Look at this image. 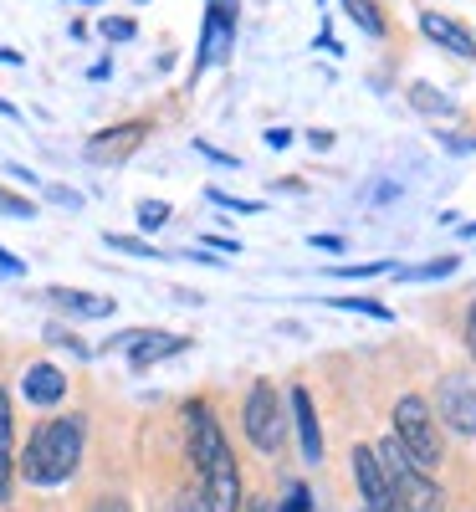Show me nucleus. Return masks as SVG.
<instances>
[{
    "label": "nucleus",
    "instance_id": "obj_1",
    "mask_svg": "<svg viewBox=\"0 0 476 512\" xmlns=\"http://www.w3.org/2000/svg\"><path fill=\"white\" fill-rule=\"evenodd\" d=\"M185 441H190V461L200 472V502L205 512H236L241 507V472H236V456L226 446L221 420L210 415L205 400L185 405Z\"/></svg>",
    "mask_w": 476,
    "mask_h": 512
},
{
    "label": "nucleus",
    "instance_id": "obj_2",
    "mask_svg": "<svg viewBox=\"0 0 476 512\" xmlns=\"http://www.w3.org/2000/svg\"><path fill=\"white\" fill-rule=\"evenodd\" d=\"M82 446H88V425L82 415H57V420H41L31 441H26V456H21V477L31 487H62L77 461H82Z\"/></svg>",
    "mask_w": 476,
    "mask_h": 512
},
{
    "label": "nucleus",
    "instance_id": "obj_3",
    "mask_svg": "<svg viewBox=\"0 0 476 512\" xmlns=\"http://www.w3.org/2000/svg\"><path fill=\"white\" fill-rule=\"evenodd\" d=\"M374 456H379V472H384L389 492H395L400 512H446V492L436 487V477L420 472V466L405 456V446L395 441V431L374 446Z\"/></svg>",
    "mask_w": 476,
    "mask_h": 512
},
{
    "label": "nucleus",
    "instance_id": "obj_4",
    "mask_svg": "<svg viewBox=\"0 0 476 512\" xmlns=\"http://www.w3.org/2000/svg\"><path fill=\"white\" fill-rule=\"evenodd\" d=\"M395 441L405 446V456L420 466V472H436V466L446 461L441 425H436V410H430L425 395H405L395 405Z\"/></svg>",
    "mask_w": 476,
    "mask_h": 512
},
{
    "label": "nucleus",
    "instance_id": "obj_5",
    "mask_svg": "<svg viewBox=\"0 0 476 512\" xmlns=\"http://www.w3.org/2000/svg\"><path fill=\"white\" fill-rule=\"evenodd\" d=\"M246 441L262 451V456H277L282 441H287V415H282V395L272 390V379H256L251 395H246Z\"/></svg>",
    "mask_w": 476,
    "mask_h": 512
},
{
    "label": "nucleus",
    "instance_id": "obj_6",
    "mask_svg": "<svg viewBox=\"0 0 476 512\" xmlns=\"http://www.w3.org/2000/svg\"><path fill=\"white\" fill-rule=\"evenodd\" d=\"M113 344L128 349V364H134V374H144V369H154L159 359L185 354L190 338H185V333H164V328H134V333H118Z\"/></svg>",
    "mask_w": 476,
    "mask_h": 512
},
{
    "label": "nucleus",
    "instance_id": "obj_7",
    "mask_svg": "<svg viewBox=\"0 0 476 512\" xmlns=\"http://www.w3.org/2000/svg\"><path fill=\"white\" fill-rule=\"evenodd\" d=\"M231 41H236V0H210L195 67L205 72V67H221V62H231Z\"/></svg>",
    "mask_w": 476,
    "mask_h": 512
},
{
    "label": "nucleus",
    "instance_id": "obj_8",
    "mask_svg": "<svg viewBox=\"0 0 476 512\" xmlns=\"http://www.w3.org/2000/svg\"><path fill=\"white\" fill-rule=\"evenodd\" d=\"M436 415L451 425L456 436H476V379L446 374L436 384Z\"/></svg>",
    "mask_w": 476,
    "mask_h": 512
},
{
    "label": "nucleus",
    "instance_id": "obj_9",
    "mask_svg": "<svg viewBox=\"0 0 476 512\" xmlns=\"http://www.w3.org/2000/svg\"><path fill=\"white\" fill-rule=\"evenodd\" d=\"M144 139H149V123L134 118V123H118V128H103V134H93L82 154H88L93 164H123V159L139 154Z\"/></svg>",
    "mask_w": 476,
    "mask_h": 512
},
{
    "label": "nucleus",
    "instance_id": "obj_10",
    "mask_svg": "<svg viewBox=\"0 0 476 512\" xmlns=\"http://www.w3.org/2000/svg\"><path fill=\"white\" fill-rule=\"evenodd\" d=\"M354 482H359L364 512H400L395 492H389V482H384V472H379L374 446H354Z\"/></svg>",
    "mask_w": 476,
    "mask_h": 512
},
{
    "label": "nucleus",
    "instance_id": "obj_11",
    "mask_svg": "<svg viewBox=\"0 0 476 512\" xmlns=\"http://www.w3.org/2000/svg\"><path fill=\"white\" fill-rule=\"evenodd\" d=\"M420 31L430 36V41H436V47H446L451 57H476V36L461 26V21H451L446 11H420Z\"/></svg>",
    "mask_w": 476,
    "mask_h": 512
},
{
    "label": "nucleus",
    "instance_id": "obj_12",
    "mask_svg": "<svg viewBox=\"0 0 476 512\" xmlns=\"http://www.w3.org/2000/svg\"><path fill=\"white\" fill-rule=\"evenodd\" d=\"M292 415H297V436H302V456L313 466L323 461V431H318V410H313V390H292Z\"/></svg>",
    "mask_w": 476,
    "mask_h": 512
},
{
    "label": "nucleus",
    "instance_id": "obj_13",
    "mask_svg": "<svg viewBox=\"0 0 476 512\" xmlns=\"http://www.w3.org/2000/svg\"><path fill=\"white\" fill-rule=\"evenodd\" d=\"M21 395H26L31 405H57V400L67 395V374H62L57 364H31L26 379H21Z\"/></svg>",
    "mask_w": 476,
    "mask_h": 512
},
{
    "label": "nucleus",
    "instance_id": "obj_14",
    "mask_svg": "<svg viewBox=\"0 0 476 512\" xmlns=\"http://www.w3.org/2000/svg\"><path fill=\"white\" fill-rule=\"evenodd\" d=\"M52 308H67L77 318H113V297H98V292H77V287H47L41 292Z\"/></svg>",
    "mask_w": 476,
    "mask_h": 512
},
{
    "label": "nucleus",
    "instance_id": "obj_15",
    "mask_svg": "<svg viewBox=\"0 0 476 512\" xmlns=\"http://www.w3.org/2000/svg\"><path fill=\"white\" fill-rule=\"evenodd\" d=\"M11 482H16V415L11 395L0 390V502H11Z\"/></svg>",
    "mask_w": 476,
    "mask_h": 512
},
{
    "label": "nucleus",
    "instance_id": "obj_16",
    "mask_svg": "<svg viewBox=\"0 0 476 512\" xmlns=\"http://www.w3.org/2000/svg\"><path fill=\"white\" fill-rule=\"evenodd\" d=\"M343 11H349V21H354L359 31H369V36H384V16H379V6H374V0H343Z\"/></svg>",
    "mask_w": 476,
    "mask_h": 512
},
{
    "label": "nucleus",
    "instance_id": "obj_17",
    "mask_svg": "<svg viewBox=\"0 0 476 512\" xmlns=\"http://www.w3.org/2000/svg\"><path fill=\"white\" fill-rule=\"evenodd\" d=\"M134 216H139V231H164L169 221H175V210H169L164 200H139Z\"/></svg>",
    "mask_w": 476,
    "mask_h": 512
},
{
    "label": "nucleus",
    "instance_id": "obj_18",
    "mask_svg": "<svg viewBox=\"0 0 476 512\" xmlns=\"http://www.w3.org/2000/svg\"><path fill=\"white\" fill-rule=\"evenodd\" d=\"M410 98H415V108H420V113H456V103H451V98H441L436 88H430V82H415Z\"/></svg>",
    "mask_w": 476,
    "mask_h": 512
},
{
    "label": "nucleus",
    "instance_id": "obj_19",
    "mask_svg": "<svg viewBox=\"0 0 476 512\" xmlns=\"http://www.w3.org/2000/svg\"><path fill=\"white\" fill-rule=\"evenodd\" d=\"M456 272V256H441V262H425V267H395V277H410V282H430V277H451Z\"/></svg>",
    "mask_w": 476,
    "mask_h": 512
},
{
    "label": "nucleus",
    "instance_id": "obj_20",
    "mask_svg": "<svg viewBox=\"0 0 476 512\" xmlns=\"http://www.w3.org/2000/svg\"><path fill=\"white\" fill-rule=\"evenodd\" d=\"M0 216H11V221H31V216H36V200H26V195H16V190L0 185Z\"/></svg>",
    "mask_w": 476,
    "mask_h": 512
},
{
    "label": "nucleus",
    "instance_id": "obj_21",
    "mask_svg": "<svg viewBox=\"0 0 476 512\" xmlns=\"http://www.w3.org/2000/svg\"><path fill=\"white\" fill-rule=\"evenodd\" d=\"M333 308H349V313H364V318H379V323L395 318L384 303H369V297H333Z\"/></svg>",
    "mask_w": 476,
    "mask_h": 512
},
{
    "label": "nucleus",
    "instance_id": "obj_22",
    "mask_svg": "<svg viewBox=\"0 0 476 512\" xmlns=\"http://www.w3.org/2000/svg\"><path fill=\"white\" fill-rule=\"evenodd\" d=\"M108 41H134L139 36V26L134 21H128V16H103V26H98Z\"/></svg>",
    "mask_w": 476,
    "mask_h": 512
},
{
    "label": "nucleus",
    "instance_id": "obj_23",
    "mask_svg": "<svg viewBox=\"0 0 476 512\" xmlns=\"http://www.w3.org/2000/svg\"><path fill=\"white\" fill-rule=\"evenodd\" d=\"M108 246H113V251H128V256H164V251H154V246L139 241V236H108Z\"/></svg>",
    "mask_w": 476,
    "mask_h": 512
},
{
    "label": "nucleus",
    "instance_id": "obj_24",
    "mask_svg": "<svg viewBox=\"0 0 476 512\" xmlns=\"http://www.w3.org/2000/svg\"><path fill=\"white\" fill-rule=\"evenodd\" d=\"M333 277H379V272H395V262H364V267H328Z\"/></svg>",
    "mask_w": 476,
    "mask_h": 512
},
{
    "label": "nucleus",
    "instance_id": "obj_25",
    "mask_svg": "<svg viewBox=\"0 0 476 512\" xmlns=\"http://www.w3.org/2000/svg\"><path fill=\"white\" fill-rule=\"evenodd\" d=\"M277 512H308V487H302V482H292L287 487V497H282V507Z\"/></svg>",
    "mask_w": 476,
    "mask_h": 512
},
{
    "label": "nucleus",
    "instance_id": "obj_26",
    "mask_svg": "<svg viewBox=\"0 0 476 512\" xmlns=\"http://www.w3.org/2000/svg\"><path fill=\"white\" fill-rule=\"evenodd\" d=\"M210 200H215V205H231V210H241V216H256V210H262L256 200H236V195H226V190H210Z\"/></svg>",
    "mask_w": 476,
    "mask_h": 512
},
{
    "label": "nucleus",
    "instance_id": "obj_27",
    "mask_svg": "<svg viewBox=\"0 0 476 512\" xmlns=\"http://www.w3.org/2000/svg\"><path fill=\"white\" fill-rule=\"evenodd\" d=\"M47 195H52L57 205H67V210H77V205H82V195H77V190H67V185H47Z\"/></svg>",
    "mask_w": 476,
    "mask_h": 512
},
{
    "label": "nucleus",
    "instance_id": "obj_28",
    "mask_svg": "<svg viewBox=\"0 0 476 512\" xmlns=\"http://www.w3.org/2000/svg\"><path fill=\"white\" fill-rule=\"evenodd\" d=\"M0 272H11V277H21V272H26V262H21V256H11L6 246H0Z\"/></svg>",
    "mask_w": 476,
    "mask_h": 512
},
{
    "label": "nucleus",
    "instance_id": "obj_29",
    "mask_svg": "<svg viewBox=\"0 0 476 512\" xmlns=\"http://www.w3.org/2000/svg\"><path fill=\"white\" fill-rule=\"evenodd\" d=\"M466 349H471V359H476V303H471V313H466Z\"/></svg>",
    "mask_w": 476,
    "mask_h": 512
},
{
    "label": "nucleus",
    "instance_id": "obj_30",
    "mask_svg": "<svg viewBox=\"0 0 476 512\" xmlns=\"http://www.w3.org/2000/svg\"><path fill=\"white\" fill-rule=\"evenodd\" d=\"M318 251H343V236H313Z\"/></svg>",
    "mask_w": 476,
    "mask_h": 512
},
{
    "label": "nucleus",
    "instance_id": "obj_31",
    "mask_svg": "<svg viewBox=\"0 0 476 512\" xmlns=\"http://www.w3.org/2000/svg\"><path fill=\"white\" fill-rule=\"evenodd\" d=\"M93 512H128V502H123V497H103Z\"/></svg>",
    "mask_w": 476,
    "mask_h": 512
},
{
    "label": "nucleus",
    "instance_id": "obj_32",
    "mask_svg": "<svg viewBox=\"0 0 476 512\" xmlns=\"http://www.w3.org/2000/svg\"><path fill=\"white\" fill-rule=\"evenodd\" d=\"M267 144H272V149H287V144H292V134H287V128H272Z\"/></svg>",
    "mask_w": 476,
    "mask_h": 512
},
{
    "label": "nucleus",
    "instance_id": "obj_33",
    "mask_svg": "<svg viewBox=\"0 0 476 512\" xmlns=\"http://www.w3.org/2000/svg\"><path fill=\"white\" fill-rule=\"evenodd\" d=\"M246 512H277L272 497H246Z\"/></svg>",
    "mask_w": 476,
    "mask_h": 512
}]
</instances>
